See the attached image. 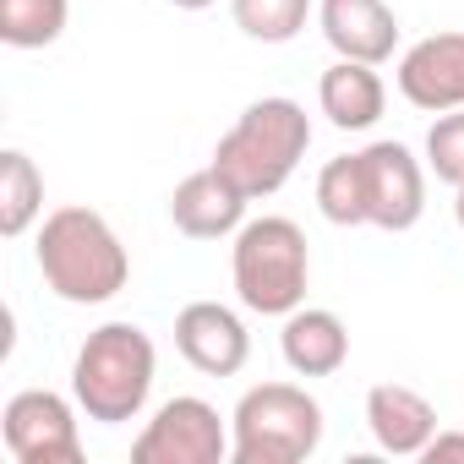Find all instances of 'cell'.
Here are the masks:
<instances>
[{
  "label": "cell",
  "mask_w": 464,
  "mask_h": 464,
  "mask_svg": "<svg viewBox=\"0 0 464 464\" xmlns=\"http://www.w3.org/2000/svg\"><path fill=\"white\" fill-rule=\"evenodd\" d=\"M229 279L246 312L257 317H290L306 306V279H312V252H306V229L295 218L263 213L236 229L229 246Z\"/></svg>",
  "instance_id": "4"
},
{
  "label": "cell",
  "mask_w": 464,
  "mask_h": 464,
  "mask_svg": "<svg viewBox=\"0 0 464 464\" xmlns=\"http://www.w3.org/2000/svg\"><path fill=\"white\" fill-rule=\"evenodd\" d=\"M317 208L328 224L339 229H355L366 224V175H361V153H344V159H328L323 175H317Z\"/></svg>",
  "instance_id": "18"
},
{
  "label": "cell",
  "mask_w": 464,
  "mask_h": 464,
  "mask_svg": "<svg viewBox=\"0 0 464 464\" xmlns=\"http://www.w3.org/2000/svg\"><path fill=\"white\" fill-rule=\"evenodd\" d=\"M77 410L72 399L50 393V388H23L6 415H0V437L17 464H82V431H77Z\"/></svg>",
  "instance_id": "7"
},
{
  "label": "cell",
  "mask_w": 464,
  "mask_h": 464,
  "mask_svg": "<svg viewBox=\"0 0 464 464\" xmlns=\"http://www.w3.org/2000/svg\"><path fill=\"white\" fill-rule=\"evenodd\" d=\"M175 350L202 377H236L252 355V334L241 312H229L224 301H191L175 317Z\"/></svg>",
  "instance_id": "10"
},
{
  "label": "cell",
  "mask_w": 464,
  "mask_h": 464,
  "mask_svg": "<svg viewBox=\"0 0 464 464\" xmlns=\"http://www.w3.org/2000/svg\"><path fill=\"white\" fill-rule=\"evenodd\" d=\"M393 82H399V93H404L415 110H426V115L464 110V34L448 28V34L415 39V44L399 55Z\"/></svg>",
  "instance_id": "9"
},
{
  "label": "cell",
  "mask_w": 464,
  "mask_h": 464,
  "mask_svg": "<svg viewBox=\"0 0 464 464\" xmlns=\"http://www.w3.org/2000/svg\"><path fill=\"white\" fill-rule=\"evenodd\" d=\"M169 6H180V12H208L213 0H169Z\"/></svg>",
  "instance_id": "22"
},
{
  "label": "cell",
  "mask_w": 464,
  "mask_h": 464,
  "mask_svg": "<svg viewBox=\"0 0 464 464\" xmlns=\"http://www.w3.org/2000/svg\"><path fill=\"white\" fill-rule=\"evenodd\" d=\"M34 257H39L44 285L72 306H104L131 279V257H126L121 236L110 229V218L93 213V208H77V202L55 208L39 224Z\"/></svg>",
  "instance_id": "1"
},
{
  "label": "cell",
  "mask_w": 464,
  "mask_h": 464,
  "mask_svg": "<svg viewBox=\"0 0 464 464\" xmlns=\"http://www.w3.org/2000/svg\"><path fill=\"white\" fill-rule=\"evenodd\" d=\"M426 169L437 180H448L453 191L464 186V110H448L431 121L426 131Z\"/></svg>",
  "instance_id": "20"
},
{
  "label": "cell",
  "mask_w": 464,
  "mask_h": 464,
  "mask_svg": "<svg viewBox=\"0 0 464 464\" xmlns=\"http://www.w3.org/2000/svg\"><path fill=\"white\" fill-rule=\"evenodd\" d=\"M72 23V0H0V39L12 50H50Z\"/></svg>",
  "instance_id": "17"
},
{
  "label": "cell",
  "mask_w": 464,
  "mask_h": 464,
  "mask_svg": "<svg viewBox=\"0 0 464 464\" xmlns=\"http://www.w3.org/2000/svg\"><path fill=\"white\" fill-rule=\"evenodd\" d=\"M159 377V350L137 323H104L82 339L72 361V399L99 426H126L148 410Z\"/></svg>",
  "instance_id": "2"
},
{
  "label": "cell",
  "mask_w": 464,
  "mask_h": 464,
  "mask_svg": "<svg viewBox=\"0 0 464 464\" xmlns=\"http://www.w3.org/2000/svg\"><path fill=\"white\" fill-rule=\"evenodd\" d=\"M279 350H285V366L295 377H334L344 372L350 361V328L339 312L328 306H295L285 317V334H279Z\"/></svg>",
  "instance_id": "14"
},
{
  "label": "cell",
  "mask_w": 464,
  "mask_h": 464,
  "mask_svg": "<svg viewBox=\"0 0 464 464\" xmlns=\"http://www.w3.org/2000/svg\"><path fill=\"white\" fill-rule=\"evenodd\" d=\"M246 202H252L246 191H236L208 164V169L186 175L169 191V218H175L180 236H191V241H224V236H236V229L246 224Z\"/></svg>",
  "instance_id": "12"
},
{
  "label": "cell",
  "mask_w": 464,
  "mask_h": 464,
  "mask_svg": "<svg viewBox=\"0 0 464 464\" xmlns=\"http://www.w3.org/2000/svg\"><path fill=\"white\" fill-rule=\"evenodd\" d=\"M44 213V175L23 148L0 153V236H28Z\"/></svg>",
  "instance_id": "16"
},
{
  "label": "cell",
  "mask_w": 464,
  "mask_h": 464,
  "mask_svg": "<svg viewBox=\"0 0 464 464\" xmlns=\"http://www.w3.org/2000/svg\"><path fill=\"white\" fill-rule=\"evenodd\" d=\"M317 104H323V115L339 131H372L382 121L388 88H382L377 66H366V61H334L323 72V82H317Z\"/></svg>",
  "instance_id": "15"
},
{
  "label": "cell",
  "mask_w": 464,
  "mask_h": 464,
  "mask_svg": "<svg viewBox=\"0 0 464 464\" xmlns=\"http://www.w3.org/2000/svg\"><path fill=\"white\" fill-rule=\"evenodd\" d=\"M229 17L257 44H290L312 17V0H229Z\"/></svg>",
  "instance_id": "19"
},
{
  "label": "cell",
  "mask_w": 464,
  "mask_h": 464,
  "mask_svg": "<svg viewBox=\"0 0 464 464\" xmlns=\"http://www.w3.org/2000/svg\"><path fill=\"white\" fill-rule=\"evenodd\" d=\"M426 464H464V431H437L426 448H420Z\"/></svg>",
  "instance_id": "21"
},
{
  "label": "cell",
  "mask_w": 464,
  "mask_h": 464,
  "mask_svg": "<svg viewBox=\"0 0 464 464\" xmlns=\"http://www.w3.org/2000/svg\"><path fill=\"white\" fill-rule=\"evenodd\" d=\"M306 148H312L306 110L295 99H257V104L241 110L236 126L218 137L213 169L236 191H246L252 202H263V197H274L295 175V164L306 159Z\"/></svg>",
  "instance_id": "3"
},
{
  "label": "cell",
  "mask_w": 464,
  "mask_h": 464,
  "mask_svg": "<svg viewBox=\"0 0 464 464\" xmlns=\"http://www.w3.org/2000/svg\"><path fill=\"white\" fill-rule=\"evenodd\" d=\"M323 448V404L295 382H257L229 415L236 464H301Z\"/></svg>",
  "instance_id": "5"
},
{
  "label": "cell",
  "mask_w": 464,
  "mask_h": 464,
  "mask_svg": "<svg viewBox=\"0 0 464 464\" xmlns=\"http://www.w3.org/2000/svg\"><path fill=\"white\" fill-rule=\"evenodd\" d=\"M137 464H224L229 459V426L218 410L197 393H175L153 410V420L131 442Z\"/></svg>",
  "instance_id": "6"
},
{
  "label": "cell",
  "mask_w": 464,
  "mask_h": 464,
  "mask_svg": "<svg viewBox=\"0 0 464 464\" xmlns=\"http://www.w3.org/2000/svg\"><path fill=\"white\" fill-rule=\"evenodd\" d=\"M361 175H366V224L388 229H415L426 213V169L404 142H366L361 148Z\"/></svg>",
  "instance_id": "8"
},
{
  "label": "cell",
  "mask_w": 464,
  "mask_h": 464,
  "mask_svg": "<svg viewBox=\"0 0 464 464\" xmlns=\"http://www.w3.org/2000/svg\"><path fill=\"white\" fill-rule=\"evenodd\" d=\"M366 431L393 459H420V448L437 437V404L404 382H377L366 393Z\"/></svg>",
  "instance_id": "13"
},
{
  "label": "cell",
  "mask_w": 464,
  "mask_h": 464,
  "mask_svg": "<svg viewBox=\"0 0 464 464\" xmlns=\"http://www.w3.org/2000/svg\"><path fill=\"white\" fill-rule=\"evenodd\" d=\"M453 218H459V229H464V186H459V202H453Z\"/></svg>",
  "instance_id": "23"
},
{
  "label": "cell",
  "mask_w": 464,
  "mask_h": 464,
  "mask_svg": "<svg viewBox=\"0 0 464 464\" xmlns=\"http://www.w3.org/2000/svg\"><path fill=\"white\" fill-rule=\"evenodd\" d=\"M317 28L339 61L382 66L399 50V17L388 0H317Z\"/></svg>",
  "instance_id": "11"
}]
</instances>
